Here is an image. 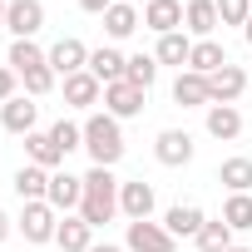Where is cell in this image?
Wrapping results in <instances>:
<instances>
[{
  "mask_svg": "<svg viewBox=\"0 0 252 252\" xmlns=\"http://www.w3.org/2000/svg\"><path fill=\"white\" fill-rule=\"evenodd\" d=\"M114 213H119V178H114V168H89V173H84L79 218H84L89 227H104Z\"/></svg>",
  "mask_w": 252,
  "mask_h": 252,
  "instance_id": "6da1fadb",
  "label": "cell"
},
{
  "mask_svg": "<svg viewBox=\"0 0 252 252\" xmlns=\"http://www.w3.org/2000/svg\"><path fill=\"white\" fill-rule=\"evenodd\" d=\"M84 149L94 158V168H114L124 158V129L114 114H89L84 119Z\"/></svg>",
  "mask_w": 252,
  "mask_h": 252,
  "instance_id": "7a4b0ae2",
  "label": "cell"
},
{
  "mask_svg": "<svg viewBox=\"0 0 252 252\" xmlns=\"http://www.w3.org/2000/svg\"><path fill=\"white\" fill-rule=\"evenodd\" d=\"M124 247H129V252H178V237H173L163 222L144 218V222H129V232H124Z\"/></svg>",
  "mask_w": 252,
  "mask_h": 252,
  "instance_id": "3957f363",
  "label": "cell"
},
{
  "mask_svg": "<svg viewBox=\"0 0 252 252\" xmlns=\"http://www.w3.org/2000/svg\"><path fill=\"white\" fill-rule=\"evenodd\" d=\"M20 232H25V242H55V232H60V213L50 208V203H25L20 208V222H15Z\"/></svg>",
  "mask_w": 252,
  "mask_h": 252,
  "instance_id": "277c9868",
  "label": "cell"
},
{
  "mask_svg": "<svg viewBox=\"0 0 252 252\" xmlns=\"http://www.w3.org/2000/svg\"><path fill=\"white\" fill-rule=\"evenodd\" d=\"M5 30L15 40H35L45 30V5H40V0H10V5H5Z\"/></svg>",
  "mask_w": 252,
  "mask_h": 252,
  "instance_id": "5b68a950",
  "label": "cell"
},
{
  "mask_svg": "<svg viewBox=\"0 0 252 252\" xmlns=\"http://www.w3.org/2000/svg\"><path fill=\"white\" fill-rule=\"evenodd\" d=\"M144 99H149V89H139V84H129V79L104 84V114H114V119H134V114H144Z\"/></svg>",
  "mask_w": 252,
  "mask_h": 252,
  "instance_id": "8992f818",
  "label": "cell"
},
{
  "mask_svg": "<svg viewBox=\"0 0 252 252\" xmlns=\"http://www.w3.org/2000/svg\"><path fill=\"white\" fill-rule=\"evenodd\" d=\"M154 158H158L163 168L193 163V134H188V129H163V134L154 139Z\"/></svg>",
  "mask_w": 252,
  "mask_h": 252,
  "instance_id": "52a82bcc",
  "label": "cell"
},
{
  "mask_svg": "<svg viewBox=\"0 0 252 252\" xmlns=\"http://www.w3.org/2000/svg\"><path fill=\"white\" fill-rule=\"evenodd\" d=\"M45 203H50L55 213L69 218V208L84 203V178H74L69 168H55V173H50V193H45Z\"/></svg>",
  "mask_w": 252,
  "mask_h": 252,
  "instance_id": "ba28073f",
  "label": "cell"
},
{
  "mask_svg": "<svg viewBox=\"0 0 252 252\" xmlns=\"http://www.w3.org/2000/svg\"><path fill=\"white\" fill-rule=\"evenodd\" d=\"M119 213L129 218V222H144L154 218V183L134 178V183H119Z\"/></svg>",
  "mask_w": 252,
  "mask_h": 252,
  "instance_id": "9c48e42d",
  "label": "cell"
},
{
  "mask_svg": "<svg viewBox=\"0 0 252 252\" xmlns=\"http://www.w3.org/2000/svg\"><path fill=\"white\" fill-rule=\"evenodd\" d=\"M0 124H5V134H35V124H40V104L15 94L10 104H0Z\"/></svg>",
  "mask_w": 252,
  "mask_h": 252,
  "instance_id": "30bf717a",
  "label": "cell"
},
{
  "mask_svg": "<svg viewBox=\"0 0 252 252\" xmlns=\"http://www.w3.org/2000/svg\"><path fill=\"white\" fill-rule=\"evenodd\" d=\"M218 25H222L218 20V0H188V5H183V30L193 40H213Z\"/></svg>",
  "mask_w": 252,
  "mask_h": 252,
  "instance_id": "8fae6325",
  "label": "cell"
},
{
  "mask_svg": "<svg viewBox=\"0 0 252 252\" xmlns=\"http://www.w3.org/2000/svg\"><path fill=\"white\" fill-rule=\"evenodd\" d=\"M50 69L69 79V74L89 69V50H84L79 40H69V35H64V40H55V45H50Z\"/></svg>",
  "mask_w": 252,
  "mask_h": 252,
  "instance_id": "7c38bea8",
  "label": "cell"
},
{
  "mask_svg": "<svg viewBox=\"0 0 252 252\" xmlns=\"http://www.w3.org/2000/svg\"><path fill=\"white\" fill-rule=\"evenodd\" d=\"M242 89H247V74H242L232 60H227L218 74H208V94H213V104H237Z\"/></svg>",
  "mask_w": 252,
  "mask_h": 252,
  "instance_id": "4fadbf2b",
  "label": "cell"
},
{
  "mask_svg": "<svg viewBox=\"0 0 252 252\" xmlns=\"http://www.w3.org/2000/svg\"><path fill=\"white\" fill-rule=\"evenodd\" d=\"M178 25H183V0H149V5H144V30L173 35Z\"/></svg>",
  "mask_w": 252,
  "mask_h": 252,
  "instance_id": "5bb4252c",
  "label": "cell"
},
{
  "mask_svg": "<svg viewBox=\"0 0 252 252\" xmlns=\"http://www.w3.org/2000/svg\"><path fill=\"white\" fill-rule=\"evenodd\" d=\"M173 104H183V109H208V104H213L208 79L193 74V69H178V79H173Z\"/></svg>",
  "mask_w": 252,
  "mask_h": 252,
  "instance_id": "9a60e30c",
  "label": "cell"
},
{
  "mask_svg": "<svg viewBox=\"0 0 252 252\" xmlns=\"http://www.w3.org/2000/svg\"><path fill=\"white\" fill-rule=\"evenodd\" d=\"M99 99H104V84H99L89 69H79V74L64 79V104H69V109H89V104H99Z\"/></svg>",
  "mask_w": 252,
  "mask_h": 252,
  "instance_id": "2e32d148",
  "label": "cell"
},
{
  "mask_svg": "<svg viewBox=\"0 0 252 252\" xmlns=\"http://www.w3.org/2000/svg\"><path fill=\"white\" fill-rule=\"evenodd\" d=\"M139 25H144V20H139V10H134V0H114V5L104 10V30H109V40H129Z\"/></svg>",
  "mask_w": 252,
  "mask_h": 252,
  "instance_id": "e0dca14e",
  "label": "cell"
},
{
  "mask_svg": "<svg viewBox=\"0 0 252 252\" xmlns=\"http://www.w3.org/2000/svg\"><path fill=\"white\" fill-rule=\"evenodd\" d=\"M208 218H203V208L198 203H173L168 213H163V227L173 232V237H198V227H203Z\"/></svg>",
  "mask_w": 252,
  "mask_h": 252,
  "instance_id": "ac0fdd59",
  "label": "cell"
},
{
  "mask_svg": "<svg viewBox=\"0 0 252 252\" xmlns=\"http://www.w3.org/2000/svg\"><path fill=\"white\" fill-rule=\"evenodd\" d=\"M208 134L222 139V144H232V139L242 134V114H237V104H208Z\"/></svg>",
  "mask_w": 252,
  "mask_h": 252,
  "instance_id": "d6986e66",
  "label": "cell"
},
{
  "mask_svg": "<svg viewBox=\"0 0 252 252\" xmlns=\"http://www.w3.org/2000/svg\"><path fill=\"white\" fill-rule=\"evenodd\" d=\"M15 193H20V203H45V193H50V168L25 163V168L15 173Z\"/></svg>",
  "mask_w": 252,
  "mask_h": 252,
  "instance_id": "ffe728a7",
  "label": "cell"
},
{
  "mask_svg": "<svg viewBox=\"0 0 252 252\" xmlns=\"http://www.w3.org/2000/svg\"><path fill=\"white\" fill-rule=\"evenodd\" d=\"M124 64H129V60H124L119 50H109V45H104V50H89V74H94L99 84H119V79H124Z\"/></svg>",
  "mask_w": 252,
  "mask_h": 252,
  "instance_id": "44dd1931",
  "label": "cell"
},
{
  "mask_svg": "<svg viewBox=\"0 0 252 252\" xmlns=\"http://www.w3.org/2000/svg\"><path fill=\"white\" fill-rule=\"evenodd\" d=\"M5 64H10V69H15L20 79H25L30 69H45V64H50V50H40L35 40H15V45H10V60H5Z\"/></svg>",
  "mask_w": 252,
  "mask_h": 252,
  "instance_id": "7402d4cb",
  "label": "cell"
},
{
  "mask_svg": "<svg viewBox=\"0 0 252 252\" xmlns=\"http://www.w3.org/2000/svg\"><path fill=\"white\" fill-rule=\"evenodd\" d=\"M222 64H227V55H222L218 40H193V55H188V69H193V74L208 79V74H218Z\"/></svg>",
  "mask_w": 252,
  "mask_h": 252,
  "instance_id": "603a6c76",
  "label": "cell"
},
{
  "mask_svg": "<svg viewBox=\"0 0 252 252\" xmlns=\"http://www.w3.org/2000/svg\"><path fill=\"white\" fill-rule=\"evenodd\" d=\"M55 242H60L64 252H89V247H94V227H89L84 218H60Z\"/></svg>",
  "mask_w": 252,
  "mask_h": 252,
  "instance_id": "cb8c5ba5",
  "label": "cell"
},
{
  "mask_svg": "<svg viewBox=\"0 0 252 252\" xmlns=\"http://www.w3.org/2000/svg\"><path fill=\"white\" fill-rule=\"evenodd\" d=\"M188 55H193V40H188L183 30L158 35V50H154V60H158V64H178V69H188Z\"/></svg>",
  "mask_w": 252,
  "mask_h": 252,
  "instance_id": "d4e9b609",
  "label": "cell"
},
{
  "mask_svg": "<svg viewBox=\"0 0 252 252\" xmlns=\"http://www.w3.org/2000/svg\"><path fill=\"white\" fill-rule=\"evenodd\" d=\"M25 154H30V163H40V168H50V173H55V168L64 163L60 144H55L50 134H40V129H35V134H25Z\"/></svg>",
  "mask_w": 252,
  "mask_h": 252,
  "instance_id": "484cf974",
  "label": "cell"
},
{
  "mask_svg": "<svg viewBox=\"0 0 252 252\" xmlns=\"http://www.w3.org/2000/svg\"><path fill=\"white\" fill-rule=\"evenodd\" d=\"M218 183H222L227 193H252V158H222Z\"/></svg>",
  "mask_w": 252,
  "mask_h": 252,
  "instance_id": "4316f807",
  "label": "cell"
},
{
  "mask_svg": "<svg viewBox=\"0 0 252 252\" xmlns=\"http://www.w3.org/2000/svg\"><path fill=\"white\" fill-rule=\"evenodd\" d=\"M193 242H198V252H227V247H232V227H227L222 218H218V222H203Z\"/></svg>",
  "mask_w": 252,
  "mask_h": 252,
  "instance_id": "83f0119b",
  "label": "cell"
},
{
  "mask_svg": "<svg viewBox=\"0 0 252 252\" xmlns=\"http://www.w3.org/2000/svg\"><path fill=\"white\" fill-rule=\"evenodd\" d=\"M222 222H227L232 232H247V227H252V193H232V198L222 203Z\"/></svg>",
  "mask_w": 252,
  "mask_h": 252,
  "instance_id": "f1b7e54d",
  "label": "cell"
},
{
  "mask_svg": "<svg viewBox=\"0 0 252 252\" xmlns=\"http://www.w3.org/2000/svg\"><path fill=\"white\" fill-rule=\"evenodd\" d=\"M124 79L139 84V89H154V79H158V60H154V55H129V64H124Z\"/></svg>",
  "mask_w": 252,
  "mask_h": 252,
  "instance_id": "f546056e",
  "label": "cell"
},
{
  "mask_svg": "<svg viewBox=\"0 0 252 252\" xmlns=\"http://www.w3.org/2000/svg\"><path fill=\"white\" fill-rule=\"evenodd\" d=\"M50 139H55V144H60V154L69 158L74 149H84V124H69V119H60L55 129H50Z\"/></svg>",
  "mask_w": 252,
  "mask_h": 252,
  "instance_id": "4dcf8cb0",
  "label": "cell"
},
{
  "mask_svg": "<svg viewBox=\"0 0 252 252\" xmlns=\"http://www.w3.org/2000/svg\"><path fill=\"white\" fill-rule=\"evenodd\" d=\"M218 20L222 25H247L252 20V0H218Z\"/></svg>",
  "mask_w": 252,
  "mask_h": 252,
  "instance_id": "1f68e13d",
  "label": "cell"
},
{
  "mask_svg": "<svg viewBox=\"0 0 252 252\" xmlns=\"http://www.w3.org/2000/svg\"><path fill=\"white\" fill-rule=\"evenodd\" d=\"M50 89H55V69H50V64L25 74V94H30V99H40V94H50Z\"/></svg>",
  "mask_w": 252,
  "mask_h": 252,
  "instance_id": "d6a6232c",
  "label": "cell"
},
{
  "mask_svg": "<svg viewBox=\"0 0 252 252\" xmlns=\"http://www.w3.org/2000/svg\"><path fill=\"white\" fill-rule=\"evenodd\" d=\"M15 79H20V74H15L10 64H0V104H10V99H15Z\"/></svg>",
  "mask_w": 252,
  "mask_h": 252,
  "instance_id": "836d02e7",
  "label": "cell"
},
{
  "mask_svg": "<svg viewBox=\"0 0 252 252\" xmlns=\"http://www.w3.org/2000/svg\"><path fill=\"white\" fill-rule=\"evenodd\" d=\"M109 5H114V0H79V10H89V15H104Z\"/></svg>",
  "mask_w": 252,
  "mask_h": 252,
  "instance_id": "e575fe53",
  "label": "cell"
},
{
  "mask_svg": "<svg viewBox=\"0 0 252 252\" xmlns=\"http://www.w3.org/2000/svg\"><path fill=\"white\" fill-rule=\"evenodd\" d=\"M10 232H15V222H10V213H5V208H0V242H5Z\"/></svg>",
  "mask_w": 252,
  "mask_h": 252,
  "instance_id": "d590c367",
  "label": "cell"
},
{
  "mask_svg": "<svg viewBox=\"0 0 252 252\" xmlns=\"http://www.w3.org/2000/svg\"><path fill=\"white\" fill-rule=\"evenodd\" d=\"M89 252H129V247H114V242H94Z\"/></svg>",
  "mask_w": 252,
  "mask_h": 252,
  "instance_id": "8d00e7d4",
  "label": "cell"
},
{
  "mask_svg": "<svg viewBox=\"0 0 252 252\" xmlns=\"http://www.w3.org/2000/svg\"><path fill=\"white\" fill-rule=\"evenodd\" d=\"M5 5H10V0H0V30H5Z\"/></svg>",
  "mask_w": 252,
  "mask_h": 252,
  "instance_id": "74e56055",
  "label": "cell"
},
{
  "mask_svg": "<svg viewBox=\"0 0 252 252\" xmlns=\"http://www.w3.org/2000/svg\"><path fill=\"white\" fill-rule=\"evenodd\" d=\"M242 35H247V45H252V20H247V25H242Z\"/></svg>",
  "mask_w": 252,
  "mask_h": 252,
  "instance_id": "f35d334b",
  "label": "cell"
},
{
  "mask_svg": "<svg viewBox=\"0 0 252 252\" xmlns=\"http://www.w3.org/2000/svg\"><path fill=\"white\" fill-rule=\"evenodd\" d=\"M227 252H252V247H227Z\"/></svg>",
  "mask_w": 252,
  "mask_h": 252,
  "instance_id": "ab89813d",
  "label": "cell"
},
{
  "mask_svg": "<svg viewBox=\"0 0 252 252\" xmlns=\"http://www.w3.org/2000/svg\"><path fill=\"white\" fill-rule=\"evenodd\" d=\"M134 5H139V0H134ZM144 5H149V0H144Z\"/></svg>",
  "mask_w": 252,
  "mask_h": 252,
  "instance_id": "60d3db41",
  "label": "cell"
}]
</instances>
